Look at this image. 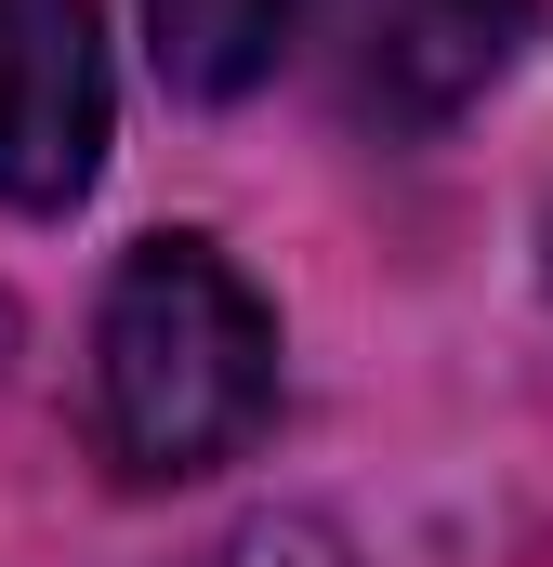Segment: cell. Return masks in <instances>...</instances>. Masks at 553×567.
Here are the masks:
<instances>
[{"instance_id": "1", "label": "cell", "mask_w": 553, "mask_h": 567, "mask_svg": "<svg viewBox=\"0 0 553 567\" xmlns=\"http://www.w3.org/2000/svg\"><path fill=\"white\" fill-rule=\"evenodd\" d=\"M276 410V317L211 238H145L93 317V435L119 475H198Z\"/></svg>"}, {"instance_id": "4", "label": "cell", "mask_w": 553, "mask_h": 567, "mask_svg": "<svg viewBox=\"0 0 553 567\" xmlns=\"http://www.w3.org/2000/svg\"><path fill=\"white\" fill-rule=\"evenodd\" d=\"M303 13H316V0H145V53H158L171 93L225 106V93L276 80V53L303 40Z\"/></svg>"}, {"instance_id": "5", "label": "cell", "mask_w": 553, "mask_h": 567, "mask_svg": "<svg viewBox=\"0 0 553 567\" xmlns=\"http://www.w3.org/2000/svg\"><path fill=\"white\" fill-rule=\"evenodd\" d=\"M211 567H343V555H330L316 528H276V515H264V528H238V542H225Z\"/></svg>"}, {"instance_id": "3", "label": "cell", "mask_w": 553, "mask_h": 567, "mask_svg": "<svg viewBox=\"0 0 553 567\" xmlns=\"http://www.w3.org/2000/svg\"><path fill=\"white\" fill-rule=\"evenodd\" d=\"M528 40H541V0H343V93L383 133H435Z\"/></svg>"}, {"instance_id": "2", "label": "cell", "mask_w": 553, "mask_h": 567, "mask_svg": "<svg viewBox=\"0 0 553 567\" xmlns=\"http://www.w3.org/2000/svg\"><path fill=\"white\" fill-rule=\"evenodd\" d=\"M106 172V40L93 0H0V198L66 212Z\"/></svg>"}]
</instances>
